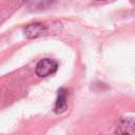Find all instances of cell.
<instances>
[{
  "label": "cell",
  "instance_id": "6da1fadb",
  "mask_svg": "<svg viewBox=\"0 0 135 135\" xmlns=\"http://www.w3.org/2000/svg\"><path fill=\"white\" fill-rule=\"evenodd\" d=\"M57 69H58L57 61L50 58H44L36 64L35 73L39 77H47L50 75H53L57 71Z\"/></svg>",
  "mask_w": 135,
  "mask_h": 135
},
{
  "label": "cell",
  "instance_id": "7a4b0ae2",
  "mask_svg": "<svg viewBox=\"0 0 135 135\" xmlns=\"http://www.w3.org/2000/svg\"><path fill=\"white\" fill-rule=\"evenodd\" d=\"M68 90L64 88H60L58 90L57 98L55 101V107H54V112L56 114H61L63 113L66 108H68Z\"/></svg>",
  "mask_w": 135,
  "mask_h": 135
},
{
  "label": "cell",
  "instance_id": "3957f363",
  "mask_svg": "<svg viewBox=\"0 0 135 135\" xmlns=\"http://www.w3.org/2000/svg\"><path fill=\"white\" fill-rule=\"evenodd\" d=\"M47 32V28L42 23H32L24 28V35L27 38H37L41 35H44Z\"/></svg>",
  "mask_w": 135,
  "mask_h": 135
},
{
  "label": "cell",
  "instance_id": "277c9868",
  "mask_svg": "<svg viewBox=\"0 0 135 135\" xmlns=\"http://www.w3.org/2000/svg\"><path fill=\"white\" fill-rule=\"evenodd\" d=\"M135 123L133 117H128V118H122L116 129V133L119 134H134Z\"/></svg>",
  "mask_w": 135,
  "mask_h": 135
},
{
  "label": "cell",
  "instance_id": "5b68a950",
  "mask_svg": "<svg viewBox=\"0 0 135 135\" xmlns=\"http://www.w3.org/2000/svg\"><path fill=\"white\" fill-rule=\"evenodd\" d=\"M54 0H26V5L32 11H42L52 6Z\"/></svg>",
  "mask_w": 135,
  "mask_h": 135
},
{
  "label": "cell",
  "instance_id": "8992f818",
  "mask_svg": "<svg viewBox=\"0 0 135 135\" xmlns=\"http://www.w3.org/2000/svg\"><path fill=\"white\" fill-rule=\"evenodd\" d=\"M98 1H103V0H98Z\"/></svg>",
  "mask_w": 135,
  "mask_h": 135
}]
</instances>
